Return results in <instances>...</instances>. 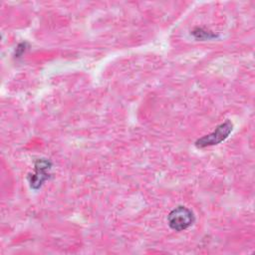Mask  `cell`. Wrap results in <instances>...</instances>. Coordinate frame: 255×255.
<instances>
[{"mask_svg":"<svg viewBox=\"0 0 255 255\" xmlns=\"http://www.w3.org/2000/svg\"><path fill=\"white\" fill-rule=\"evenodd\" d=\"M52 162L47 158H38L34 162V172L28 176V182L32 189L38 190L51 176Z\"/></svg>","mask_w":255,"mask_h":255,"instance_id":"3957f363","label":"cell"},{"mask_svg":"<svg viewBox=\"0 0 255 255\" xmlns=\"http://www.w3.org/2000/svg\"><path fill=\"white\" fill-rule=\"evenodd\" d=\"M232 129H233V125L229 120H227L224 123L218 125L216 128L210 133L205 134L202 137L198 138L195 141V145L199 148H202L206 146L219 144L229 136Z\"/></svg>","mask_w":255,"mask_h":255,"instance_id":"7a4b0ae2","label":"cell"},{"mask_svg":"<svg viewBox=\"0 0 255 255\" xmlns=\"http://www.w3.org/2000/svg\"><path fill=\"white\" fill-rule=\"evenodd\" d=\"M191 35L196 39V40H201V41H204V40H211V39H214V38H217L218 36L216 34H214L213 32L211 31H208V30H205L203 28H199V27H196L194 28L192 31H191Z\"/></svg>","mask_w":255,"mask_h":255,"instance_id":"277c9868","label":"cell"},{"mask_svg":"<svg viewBox=\"0 0 255 255\" xmlns=\"http://www.w3.org/2000/svg\"><path fill=\"white\" fill-rule=\"evenodd\" d=\"M195 221L194 213L187 207L179 205L172 209L167 215V223L172 230L183 231L190 227Z\"/></svg>","mask_w":255,"mask_h":255,"instance_id":"6da1fadb","label":"cell"},{"mask_svg":"<svg viewBox=\"0 0 255 255\" xmlns=\"http://www.w3.org/2000/svg\"><path fill=\"white\" fill-rule=\"evenodd\" d=\"M27 47H28V44H27L26 42H22V43H20V44L17 46V48H16L15 57H20V56H21V55L26 51Z\"/></svg>","mask_w":255,"mask_h":255,"instance_id":"5b68a950","label":"cell"}]
</instances>
